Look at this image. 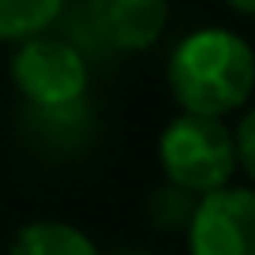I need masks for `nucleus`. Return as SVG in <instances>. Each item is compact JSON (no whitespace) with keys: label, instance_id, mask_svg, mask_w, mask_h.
Here are the masks:
<instances>
[{"label":"nucleus","instance_id":"f257e3e1","mask_svg":"<svg viewBox=\"0 0 255 255\" xmlns=\"http://www.w3.org/2000/svg\"><path fill=\"white\" fill-rule=\"evenodd\" d=\"M165 87L180 113L229 120L255 98V49L229 26L188 30L165 60Z\"/></svg>","mask_w":255,"mask_h":255},{"label":"nucleus","instance_id":"f03ea898","mask_svg":"<svg viewBox=\"0 0 255 255\" xmlns=\"http://www.w3.org/2000/svg\"><path fill=\"white\" fill-rule=\"evenodd\" d=\"M158 169L165 184L195 199L237 180V146L233 124L218 117L176 113L158 131Z\"/></svg>","mask_w":255,"mask_h":255},{"label":"nucleus","instance_id":"7ed1b4c3","mask_svg":"<svg viewBox=\"0 0 255 255\" xmlns=\"http://www.w3.org/2000/svg\"><path fill=\"white\" fill-rule=\"evenodd\" d=\"M8 79L26 113H60L87 102L90 60L72 38L45 30L11 45Z\"/></svg>","mask_w":255,"mask_h":255},{"label":"nucleus","instance_id":"20e7f679","mask_svg":"<svg viewBox=\"0 0 255 255\" xmlns=\"http://www.w3.org/2000/svg\"><path fill=\"white\" fill-rule=\"evenodd\" d=\"M188 255H255V188L225 184L195 203L184 229Z\"/></svg>","mask_w":255,"mask_h":255},{"label":"nucleus","instance_id":"39448f33","mask_svg":"<svg viewBox=\"0 0 255 255\" xmlns=\"http://www.w3.org/2000/svg\"><path fill=\"white\" fill-rule=\"evenodd\" d=\"M83 23L109 53H146L169 26V0H83Z\"/></svg>","mask_w":255,"mask_h":255},{"label":"nucleus","instance_id":"423d86ee","mask_svg":"<svg viewBox=\"0 0 255 255\" xmlns=\"http://www.w3.org/2000/svg\"><path fill=\"white\" fill-rule=\"evenodd\" d=\"M8 255H102L87 229L60 218H34L8 240Z\"/></svg>","mask_w":255,"mask_h":255},{"label":"nucleus","instance_id":"0eeeda50","mask_svg":"<svg viewBox=\"0 0 255 255\" xmlns=\"http://www.w3.org/2000/svg\"><path fill=\"white\" fill-rule=\"evenodd\" d=\"M64 8L68 0H0V45H19L34 34H45Z\"/></svg>","mask_w":255,"mask_h":255},{"label":"nucleus","instance_id":"6e6552de","mask_svg":"<svg viewBox=\"0 0 255 255\" xmlns=\"http://www.w3.org/2000/svg\"><path fill=\"white\" fill-rule=\"evenodd\" d=\"M195 203H199L195 195L173 188V184H161V188L150 195L146 210H150V222L158 225V229H176V233H184V229H188V222H191Z\"/></svg>","mask_w":255,"mask_h":255},{"label":"nucleus","instance_id":"1a4fd4ad","mask_svg":"<svg viewBox=\"0 0 255 255\" xmlns=\"http://www.w3.org/2000/svg\"><path fill=\"white\" fill-rule=\"evenodd\" d=\"M233 146H237V173L244 176V184L255 188V102L237 113V124H233Z\"/></svg>","mask_w":255,"mask_h":255},{"label":"nucleus","instance_id":"9d476101","mask_svg":"<svg viewBox=\"0 0 255 255\" xmlns=\"http://www.w3.org/2000/svg\"><path fill=\"white\" fill-rule=\"evenodd\" d=\"M225 8L233 11V15H244V19H255V0H222Z\"/></svg>","mask_w":255,"mask_h":255},{"label":"nucleus","instance_id":"9b49d317","mask_svg":"<svg viewBox=\"0 0 255 255\" xmlns=\"http://www.w3.org/2000/svg\"><path fill=\"white\" fill-rule=\"evenodd\" d=\"M120 255H150V252H120Z\"/></svg>","mask_w":255,"mask_h":255}]
</instances>
